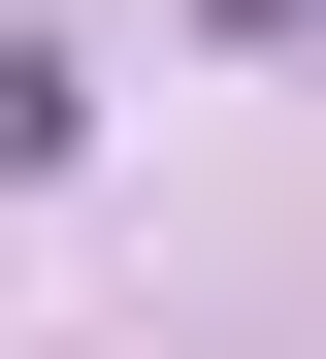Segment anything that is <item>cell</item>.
<instances>
[{
    "label": "cell",
    "mask_w": 326,
    "mask_h": 359,
    "mask_svg": "<svg viewBox=\"0 0 326 359\" xmlns=\"http://www.w3.org/2000/svg\"><path fill=\"white\" fill-rule=\"evenodd\" d=\"M196 33H326V0H196Z\"/></svg>",
    "instance_id": "1"
}]
</instances>
